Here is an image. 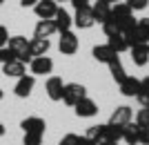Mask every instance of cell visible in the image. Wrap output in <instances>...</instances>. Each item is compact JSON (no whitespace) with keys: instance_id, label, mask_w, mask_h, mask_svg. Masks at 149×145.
Listing matches in <instances>:
<instances>
[{"instance_id":"1","label":"cell","mask_w":149,"mask_h":145,"mask_svg":"<svg viewBox=\"0 0 149 145\" xmlns=\"http://www.w3.org/2000/svg\"><path fill=\"white\" fill-rule=\"evenodd\" d=\"M109 20H111L113 25L118 27V32H123V34H127L129 29H134L136 22H138V20L134 18V11L127 7V2H116V5H111Z\"/></svg>"},{"instance_id":"2","label":"cell","mask_w":149,"mask_h":145,"mask_svg":"<svg viewBox=\"0 0 149 145\" xmlns=\"http://www.w3.org/2000/svg\"><path fill=\"white\" fill-rule=\"evenodd\" d=\"M7 47L13 51V56L18 58V60H22V63H31V54H29V43H27L25 36H9V43H7Z\"/></svg>"},{"instance_id":"3","label":"cell","mask_w":149,"mask_h":145,"mask_svg":"<svg viewBox=\"0 0 149 145\" xmlns=\"http://www.w3.org/2000/svg\"><path fill=\"white\" fill-rule=\"evenodd\" d=\"M125 36L129 40V47L131 45H138V43H149V18H140L136 22V27L129 29Z\"/></svg>"},{"instance_id":"4","label":"cell","mask_w":149,"mask_h":145,"mask_svg":"<svg viewBox=\"0 0 149 145\" xmlns=\"http://www.w3.org/2000/svg\"><path fill=\"white\" fill-rule=\"evenodd\" d=\"M87 96V89L80 83H65V92H62V101L67 103L69 107H74L76 103Z\"/></svg>"},{"instance_id":"5","label":"cell","mask_w":149,"mask_h":145,"mask_svg":"<svg viewBox=\"0 0 149 145\" xmlns=\"http://www.w3.org/2000/svg\"><path fill=\"white\" fill-rule=\"evenodd\" d=\"M58 49H60V54H65V56H74L76 51H78V36H76L71 29H69V32H62Z\"/></svg>"},{"instance_id":"6","label":"cell","mask_w":149,"mask_h":145,"mask_svg":"<svg viewBox=\"0 0 149 145\" xmlns=\"http://www.w3.org/2000/svg\"><path fill=\"white\" fill-rule=\"evenodd\" d=\"M33 11H36V16L40 20H54V16L58 11V5H56V0H38L33 5Z\"/></svg>"},{"instance_id":"7","label":"cell","mask_w":149,"mask_h":145,"mask_svg":"<svg viewBox=\"0 0 149 145\" xmlns=\"http://www.w3.org/2000/svg\"><path fill=\"white\" fill-rule=\"evenodd\" d=\"M31 76H45L54 71V60L49 56H36L31 58Z\"/></svg>"},{"instance_id":"8","label":"cell","mask_w":149,"mask_h":145,"mask_svg":"<svg viewBox=\"0 0 149 145\" xmlns=\"http://www.w3.org/2000/svg\"><path fill=\"white\" fill-rule=\"evenodd\" d=\"M74 112L76 116H80V118H91V116H96L98 114V105H96V101H91V98H80V101L74 105Z\"/></svg>"},{"instance_id":"9","label":"cell","mask_w":149,"mask_h":145,"mask_svg":"<svg viewBox=\"0 0 149 145\" xmlns=\"http://www.w3.org/2000/svg\"><path fill=\"white\" fill-rule=\"evenodd\" d=\"M129 54H131V60H134V65H138V67H145V65L149 63V43L131 45V47H129Z\"/></svg>"},{"instance_id":"10","label":"cell","mask_w":149,"mask_h":145,"mask_svg":"<svg viewBox=\"0 0 149 145\" xmlns=\"http://www.w3.org/2000/svg\"><path fill=\"white\" fill-rule=\"evenodd\" d=\"M131 118H134V112H131V107H127V105H120V107H116V109L111 112V116H109V125L125 127L127 123H131Z\"/></svg>"},{"instance_id":"11","label":"cell","mask_w":149,"mask_h":145,"mask_svg":"<svg viewBox=\"0 0 149 145\" xmlns=\"http://www.w3.org/2000/svg\"><path fill=\"white\" fill-rule=\"evenodd\" d=\"M33 87H36V76H20L18 83H16V87H13V94L18 96V98H27V96L33 92Z\"/></svg>"},{"instance_id":"12","label":"cell","mask_w":149,"mask_h":145,"mask_svg":"<svg viewBox=\"0 0 149 145\" xmlns=\"http://www.w3.org/2000/svg\"><path fill=\"white\" fill-rule=\"evenodd\" d=\"M93 13H91V7H80V9H76V16H74V25L78 27V29H89V27H93Z\"/></svg>"},{"instance_id":"13","label":"cell","mask_w":149,"mask_h":145,"mask_svg":"<svg viewBox=\"0 0 149 145\" xmlns=\"http://www.w3.org/2000/svg\"><path fill=\"white\" fill-rule=\"evenodd\" d=\"M45 89H47V96H49L51 101H62L65 83H62L60 76H51V78H47V85H45Z\"/></svg>"},{"instance_id":"14","label":"cell","mask_w":149,"mask_h":145,"mask_svg":"<svg viewBox=\"0 0 149 145\" xmlns=\"http://www.w3.org/2000/svg\"><path fill=\"white\" fill-rule=\"evenodd\" d=\"M91 54L98 63H105V65H109L113 58H118V51L113 49V47H109V45H96Z\"/></svg>"},{"instance_id":"15","label":"cell","mask_w":149,"mask_h":145,"mask_svg":"<svg viewBox=\"0 0 149 145\" xmlns=\"http://www.w3.org/2000/svg\"><path fill=\"white\" fill-rule=\"evenodd\" d=\"M118 85H120V94L129 96V98L138 96V92H140V78H136V76H125Z\"/></svg>"},{"instance_id":"16","label":"cell","mask_w":149,"mask_h":145,"mask_svg":"<svg viewBox=\"0 0 149 145\" xmlns=\"http://www.w3.org/2000/svg\"><path fill=\"white\" fill-rule=\"evenodd\" d=\"M20 127H22V132H25V134H29V132L45 134L47 123H45V118H40V116H27V118L20 123Z\"/></svg>"},{"instance_id":"17","label":"cell","mask_w":149,"mask_h":145,"mask_svg":"<svg viewBox=\"0 0 149 145\" xmlns=\"http://www.w3.org/2000/svg\"><path fill=\"white\" fill-rule=\"evenodd\" d=\"M2 74L9 78H20V76H25L27 74V67H25V63L22 60H18V58H13V60H9V63H5L2 65Z\"/></svg>"},{"instance_id":"18","label":"cell","mask_w":149,"mask_h":145,"mask_svg":"<svg viewBox=\"0 0 149 145\" xmlns=\"http://www.w3.org/2000/svg\"><path fill=\"white\" fill-rule=\"evenodd\" d=\"M54 25H56V32H69L71 29V25H74V18L69 16V11L67 9H60L58 7V11H56V16H54Z\"/></svg>"},{"instance_id":"19","label":"cell","mask_w":149,"mask_h":145,"mask_svg":"<svg viewBox=\"0 0 149 145\" xmlns=\"http://www.w3.org/2000/svg\"><path fill=\"white\" fill-rule=\"evenodd\" d=\"M49 47H51L49 38H31V40H29V54H31V58H36V56H47Z\"/></svg>"},{"instance_id":"20","label":"cell","mask_w":149,"mask_h":145,"mask_svg":"<svg viewBox=\"0 0 149 145\" xmlns=\"http://www.w3.org/2000/svg\"><path fill=\"white\" fill-rule=\"evenodd\" d=\"M54 34H56L54 20H38L36 29H33V38H51Z\"/></svg>"},{"instance_id":"21","label":"cell","mask_w":149,"mask_h":145,"mask_svg":"<svg viewBox=\"0 0 149 145\" xmlns=\"http://www.w3.org/2000/svg\"><path fill=\"white\" fill-rule=\"evenodd\" d=\"M91 13H93V20H96V22H105V20H109V13H111V5H107V2L98 0V2L91 7Z\"/></svg>"},{"instance_id":"22","label":"cell","mask_w":149,"mask_h":145,"mask_svg":"<svg viewBox=\"0 0 149 145\" xmlns=\"http://www.w3.org/2000/svg\"><path fill=\"white\" fill-rule=\"evenodd\" d=\"M138 136H140V127L136 123H127L123 127V141L127 145H138Z\"/></svg>"},{"instance_id":"23","label":"cell","mask_w":149,"mask_h":145,"mask_svg":"<svg viewBox=\"0 0 149 145\" xmlns=\"http://www.w3.org/2000/svg\"><path fill=\"white\" fill-rule=\"evenodd\" d=\"M107 45L113 47L118 54H120V51H129V40H127V36H125L123 32H116L113 36H109V43H107Z\"/></svg>"},{"instance_id":"24","label":"cell","mask_w":149,"mask_h":145,"mask_svg":"<svg viewBox=\"0 0 149 145\" xmlns=\"http://www.w3.org/2000/svg\"><path fill=\"white\" fill-rule=\"evenodd\" d=\"M87 139H91V141H96V143H100V141H105L107 139V123L105 125H91L87 130V134H85Z\"/></svg>"},{"instance_id":"25","label":"cell","mask_w":149,"mask_h":145,"mask_svg":"<svg viewBox=\"0 0 149 145\" xmlns=\"http://www.w3.org/2000/svg\"><path fill=\"white\" fill-rule=\"evenodd\" d=\"M107 67H109V71H111V78H113L116 83H120L125 76H127V71H125L123 63H120V58H113V60L107 65Z\"/></svg>"},{"instance_id":"26","label":"cell","mask_w":149,"mask_h":145,"mask_svg":"<svg viewBox=\"0 0 149 145\" xmlns=\"http://www.w3.org/2000/svg\"><path fill=\"white\" fill-rule=\"evenodd\" d=\"M136 98L140 101L143 107H149V76H145L143 81H140V92H138Z\"/></svg>"},{"instance_id":"27","label":"cell","mask_w":149,"mask_h":145,"mask_svg":"<svg viewBox=\"0 0 149 145\" xmlns=\"http://www.w3.org/2000/svg\"><path fill=\"white\" fill-rule=\"evenodd\" d=\"M42 136H45V134L29 132V134H25V139H22V145H42Z\"/></svg>"},{"instance_id":"28","label":"cell","mask_w":149,"mask_h":145,"mask_svg":"<svg viewBox=\"0 0 149 145\" xmlns=\"http://www.w3.org/2000/svg\"><path fill=\"white\" fill-rule=\"evenodd\" d=\"M107 139H109V141H120V139H123V127L109 125V123H107Z\"/></svg>"},{"instance_id":"29","label":"cell","mask_w":149,"mask_h":145,"mask_svg":"<svg viewBox=\"0 0 149 145\" xmlns=\"http://www.w3.org/2000/svg\"><path fill=\"white\" fill-rule=\"evenodd\" d=\"M136 125L138 127H149V107H143L136 114Z\"/></svg>"},{"instance_id":"30","label":"cell","mask_w":149,"mask_h":145,"mask_svg":"<svg viewBox=\"0 0 149 145\" xmlns=\"http://www.w3.org/2000/svg\"><path fill=\"white\" fill-rule=\"evenodd\" d=\"M58 145H80V136L78 134H65Z\"/></svg>"},{"instance_id":"31","label":"cell","mask_w":149,"mask_h":145,"mask_svg":"<svg viewBox=\"0 0 149 145\" xmlns=\"http://www.w3.org/2000/svg\"><path fill=\"white\" fill-rule=\"evenodd\" d=\"M147 5H149V0H127V7H129L131 11H140Z\"/></svg>"},{"instance_id":"32","label":"cell","mask_w":149,"mask_h":145,"mask_svg":"<svg viewBox=\"0 0 149 145\" xmlns=\"http://www.w3.org/2000/svg\"><path fill=\"white\" fill-rule=\"evenodd\" d=\"M13 51L9 49V47H0V65H5V63H9V60H13Z\"/></svg>"},{"instance_id":"33","label":"cell","mask_w":149,"mask_h":145,"mask_svg":"<svg viewBox=\"0 0 149 145\" xmlns=\"http://www.w3.org/2000/svg\"><path fill=\"white\" fill-rule=\"evenodd\" d=\"M140 145H149V127H140V136H138Z\"/></svg>"},{"instance_id":"34","label":"cell","mask_w":149,"mask_h":145,"mask_svg":"<svg viewBox=\"0 0 149 145\" xmlns=\"http://www.w3.org/2000/svg\"><path fill=\"white\" fill-rule=\"evenodd\" d=\"M7 43H9V32L5 25H0V47H7Z\"/></svg>"},{"instance_id":"35","label":"cell","mask_w":149,"mask_h":145,"mask_svg":"<svg viewBox=\"0 0 149 145\" xmlns=\"http://www.w3.org/2000/svg\"><path fill=\"white\" fill-rule=\"evenodd\" d=\"M69 2H71L76 9H80V7H87V5H89V0H69Z\"/></svg>"},{"instance_id":"36","label":"cell","mask_w":149,"mask_h":145,"mask_svg":"<svg viewBox=\"0 0 149 145\" xmlns=\"http://www.w3.org/2000/svg\"><path fill=\"white\" fill-rule=\"evenodd\" d=\"M80 145H98V143L91 141V139H87V136H80Z\"/></svg>"},{"instance_id":"37","label":"cell","mask_w":149,"mask_h":145,"mask_svg":"<svg viewBox=\"0 0 149 145\" xmlns=\"http://www.w3.org/2000/svg\"><path fill=\"white\" fill-rule=\"evenodd\" d=\"M36 2H38V0H20V5L25 7V9H27V7H33Z\"/></svg>"},{"instance_id":"38","label":"cell","mask_w":149,"mask_h":145,"mask_svg":"<svg viewBox=\"0 0 149 145\" xmlns=\"http://www.w3.org/2000/svg\"><path fill=\"white\" fill-rule=\"evenodd\" d=\"M98 145H118V141H109V139H105V141H100Z\"/></svg>"},{"instance_id":"39","label":"cell","mask_w":149,"mask_h":145,"mask_svg":"<svg viewBox=\"0 0 149 145\" xmlns=\"http://www.w3.org/2000/svg\"><path fill=\"white\" fill-rule=\"evenodd\" d=\"M102 2H107V5H116V2H120V0H102Z\"/></svg>"},{"instance_id":"40","label":"cell","mask_w":149,"mask_h":145,"mask_svg":"<svg viewBox=\"0 0 149 145\" xmlns=\"http://www.w3.org/2000/svg\"><path fill=\"white\" fill-rule=\"evenodd\" d=\"M5 132H7V130H5V125L0 123V136H5Z\"/></svg>"},{"instance_id":"41","label":"cell","mask_w":149,"mask_h":145,"mask_svg":"<svg viewBox=\"0 0 149 145\" xmlns=\"http://www.w3.org/2000/svg\"><path fill=\"white\" fill-rule=\"evenodd\" d=\"M2 96H5V92H2V89H0V98H2Z\"/></svg>"},{"instance_id":"42","label":"cell","mask_w":149,"mask_h":145,"mask_svg":"<svg viewBox=\"0 0 149 145\" xmlns=\"http://www.w3.org/2000/svg\"><path fill=\"white\" fill-rule=\"evenodd\" d=\"M56 2H65V0H56Z\"/></svg>"},{"instance_id":"43","label":"cell","mask_w":149,"mask_h":145,"mask_svg":"<svg viewBox=\"0 0 149 145\" xmlns=\"http://www.w3.org/2000/svg\"><path fill=\"white\" fill-rule=\"evenodd\" d=\"M2 2H5V0H0V5H2Z\"/></svg>"}]
</instances>
